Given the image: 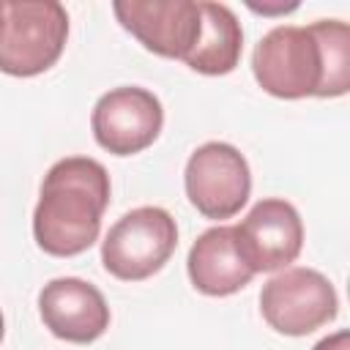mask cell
<instances>
[{
  "label": "cell",
  "instance_id": "6",
  "mask_svg": "<svg viewBox=\"0 0 350 350\" xmlns=\"http://www.w3.org/2000/svg\"><path fill=\"white\" fill-rule=\"evenodd\" d=\"M189 202L205 219H232L249 202L252 172L243 153L230 142L200 145L183 172Z\"/></svg>",
  "mask_w": 350,
  "mask_h": 350
},
{
  "label": "cell",
  "instance_id": "8",
  "mask_svg": "<svg viewBox=\"0 0 350 350\" xmlns=\"http://www.w3.org/2000/svg\"><path fill=\"white\" fill-rule=\"evenodd\" d=\"M161 101L137 85L112 88L96 101L90 115L96 142L115 156H131L150 148L161 131Z\"/></svg>",
  "mask_w": 350,
  "mask_h": 350
},
{
  "label": "cell",
  "instance_id": "11",
  "mask_svg": "<svg viewBox=\"0 0 350 350\" xmlns=\"http://www.w3.org/2000/svg\"><path fill=\"white\" fill-rule=\"evenodd\" d=\"M186 271H189L191 284L200 293L213 295V298L232 295V293L243 290L254 276L252 268L238 254L232 227H227V224L205 230L191 243L189 257H186Z\"/></svg>",
  "mask_w": 350,
  "mask_h": 350
},
{
  "label": "cell",
  "instance_id": "14",
  "mask_svg": "<svg viewBox=\"0 0 350 350\" xmlns=\"http://www.w3.org/2000/svg\"><path fill=\"white\" fill-rule=\"evenodd\" d=\"M249 8L252 11H260V14H287V11H295L298 8V3H279V5H254V3H249Z\"/></svg>",
  "mask_w": 350,
  "mask_h": 350
},
{
  "label": "cell",
  "instance_id": "15",
  "mask_svg": "<svg viewBox=\"0 0 350 350\" xmlns=\"http://www.w3.org/2000/svg\"><path fill=\"white\" fill-rule=\"evenodd\" d=\"M3 334H5V323H3V312H0V342H3Z\"/></svg>",
  "mask_w": 350,
  "mask_h": 350
},
{
  "label": "cell",
  "instance_id": "2",
  "mask_svg": "<svg viewBox=\"0 0 350 350\" xmlns=\"http://www.w3.org/2000/svg\"><path fill=\"white\" fill-rule=\"evenodd\" d=\"M109 205V172L90 156H66L49 167L33 211L36 243L52 257L88 252Z\"/></svg>",
  "mask_w": 350,
  "mask_h": 350
},
{
  "label": "cell",
  "instance_id": "1",
  "mask_svg": "<svg viewBox=\"0 0 350 350\" xmlns=\"http://www.w3.org/2000/svg\"><path fill=\"white\" fill-rule=\"evenodd\" d=\"M257 85L276 98H336L350 90V27L320 19L268 30L252 55Z\"/></svg>",
  "mask_w": 350,
  "mask_h": 350
},
{
  "label": "cell",
  "instance_id": "4",
  "mask_svg": "<svg viewBox=\"0 0 350 350\" xmlns=\"http://www.w3.org/2000/svg\"><path fill=\"white\" fill-rule=\"evenodd\" d=\"M178 246V224L159 205L123 213L101 243L104 268L123 282H142L164 268Z\"/></svg>",
  "mask_w": 350,
  "mask_h": 350
},
{
  "label": "cell",
  "instance_id": "9",
  "mask_svg": "<svg viewBox=\"0 0 350 350\" xmlns=\"http://www.w3.org/2000/svg\"><path fill=\"white\" fill-rule=\"evenodd\" d=\"M118 22L150 52L186 60L200 38V0H118Z\"/></svg>",
  "mask_w": 350,
  "mask_h": 350
},
{
  "label": "cell",
  "instance_id": "3",
  "mask_svg": "<svg viewBox=\"0 0 350 350\" xmlns=\"http://www.w3.org/2000/svg\"><path fill=\"white\" fill-rule=\"evenodd\" d=\"M68 38V14L55 0H0V71L36 77L52 68Z\"/></svg>",
  "mask_w": 350,
  "mask_h": 350
},
{
  "label": "cell",
  "instance_id": "12",
  "mask_svg": "<svg viewBox=\"0 0 350 350\" xmlns=\"http://www.w3.org/2000/svg\"><path fill=\"white\" fill-rule=\"evenodd\" d=\"M200 38L183 63L208 77L230 74L238 66L243 49V30L238 16L224 3L211 0H200Z\"/></svg>",
  "mask_w": 350,
  "mask_h": 350
},
{
  "label": "cell",
  "instance_id": "10",
  "mask_svg": "<svg viewBox=\"0 0 350 350\" xmlns=\"http://www.w3.org/2000/svg\"><path fill=\"white\" fill-rule=\"evenodd\" d=\"M44 325L66 342L90 345L109 328V306L101 290L79 276H57L38 293Z\"/></svg>",
  "mask_w": 350,
  "mask_h": 350
},
{
  "label": "cell",
  "instance_id": "13",
  "mask_svg": "<svg viewBox=\"0 0 350 350\" xmlns=\"http://www.w3.org/2000/svg\"><path fill=\"white\" fill-rule=\"evenodd\" d=\"M312 350H350V334L347 331H336V334L320 339Z\"/></svg>",
  "mask_w": 350,
  "mask_h": 350
},
{
  "label": "cell",
  "instance_id": "7",
  "mask_svg": "<svg viewBox=\"0 0 350 350\" xmlns=\"http://www.w3.org/2000/svg\"><path fill=\"white\" fill-rule=\"evenodd\" d=\"M232 238L252 273H271L287 268L301 254L304 221L287 200L268 197L232 227Z\"/></svg>",
  "mask_w": 350,
  "mask_h": 350
},
{
  "label": "cell",
  "instance_id": "5",
  "mask_svg": "<svg viewBox=\"0 0 350 350\" xmlns=\"http://www.w3.org/2000/svg\"><path fill=\"white\" fill-rule=\"evenodd\" d=\"M260 312L276 334L306 336L336 317L339 298L320 271L284 268L262 284Z\"/></svg>",
  "mask_w": 350,
  "mask_h": 350
}]
</instances>
